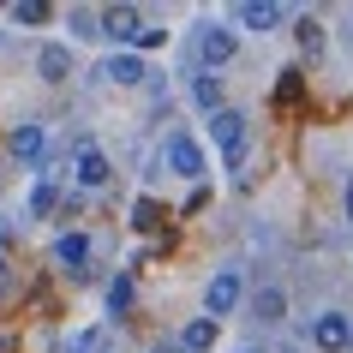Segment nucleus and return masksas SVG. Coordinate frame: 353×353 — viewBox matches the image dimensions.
Wrapping results in <instances>:
<instances>
[{
    "label": "nucleus",
    "instance_id": "nucleus-23",
    "mask_svg": "<svg viewBox=\"0 0 353 353\" xmlns=\"http://www.w3.org/2000/svg\"><path fill=\"white\" fill-rule=\"evenodd\" d=\"M347 222H353V180H347Z\"/></svg>",
    "mask_w": 353,
    "mask_h": 353
},
{
    "label": "nucleus",
    "instance_id": "nucleus-1",
    "mask_svg": "<svg viewBox=\"0 0 353 353\" xmlns=\"http://www.w3.org/2000/svg\"><path fill=\"white\" fill-rule=\"evenodd\" d=\"M245 138H252V126H245V114L240 108H222V114H210V144L222 150V162L240 174L245 168Z\"/></svg>",
    "mask_w": 353,
    "mask_h": 353
},
{
    "label": "nucleus",
    "instance_id": "nucleus-5",
    "mask_svg": "<svg viewBox=\"0 0 353 353\" xmlns=\"http://www.w3.org/2000/svg\"><path fill=\"white\" fill-rule=\"evenodd\" d=\"M305 335H312V347H317V353H347V347H353V323H347V312H317Z\"/></svg>",
    "mask_w": 353,
    "mask_h": 353
},
{
    "label": "nucleus",
    "instance_id": "nucleus-12",
    "mask_svg": "<svg viewBox=\"0 0 353 353\" xmlns=\"http://www.w3.org/2000/svg\"><path fill=\"white\" fill-rule=\"evenodd\" d=\"M66 72H72V54H66L60 42H48V48L37 54V78L42 84H66Z\"/></svg>",
    "mask_w": 353,
    "mask_h": 353
},
{
    "label": "nucleus",
    "instance_id": "nucleus-3",
    "mask_svg": "<svg viewBox=\"0 0 353 353\" xmlns=\"http://www.w3.org/2000/svg\"><path fill=\"white\" fill-rule=\"evenodd\" d=\"M192 48H198V72H216V78H222V66L240 54V37H234L228 24H204Z\"/></svg>",
    "mask_w": 353,
    "mask_h": 353
},
{
    "label": "nucleus",
    "instance_id": "nucleus-10",
    "mask_svg": "<svg viewBox=\"0 0 353 353\" xmlns=\"http://www.w3.org/2000/svg\"><path fill=\"white\" fill-rule=\"evenodd\" d=\"M96 24H102V37H108V42H138L144 12H138V6H108V12H96Z\"/></svg>",
    "mask_w": 353,
    "mask_h": 353
},
{
    "label": "nucleus",
    "instance_id": "nucleus-7",
    "mask_svg": "<svg viewBox=\"0 0 353 353\" xmlns=\"http://www.w3.org/2000/svg\"><path fill=\"white\" fill-rule=\"evenodd\" d=\"M54 263H60V276H90V234H84V228H66V234H60L54 240Z\"/></svg>",
    "mask_w": 353,
    "mask_h": 353
},
{
    "label": "nucleus",
    "instance_id": "nucleus-17",
    "mask_svg": "<svg viewBox=\"0 0 353 353\" xmlns=\"http://www.w3.org/2000/svg\"><path fill=\"white\" fill-rule=\"evenodd\" d=\"M252 312H258L263 323H281V317H288V294H281V288H263V294L252 299Z\"/></svg>",
    "mask_w": 353,
    "mask_h": 353
},
{
    "label": "nucleus",
    "instance_id": "nucleus-14",
    "mask_svg": "<svg viewBox=\"0 0 353 353\" xmlns=\"http://www.w3.org/2000/svg\"><path fill=\"white\" fill-rule=\"evenodd\" d=\"M60 210V192H54V180H42L37 174V186H30V198H24V216L37 222V216H54Z\"/></svg>",
    "mask_w": 353,
    "mask_h": 353
},
{
    "label": "nucleus",
    "instance_id": "nucleus-4",
    "mask_svg": "<svg viewBox=\"0 0 353 353\" xmlns=\"http://www.w3.org/2000/svg\"><path fill=\"white\" fill-rule=\"evenodd\" d=\"M6 150H12V162L24 168V174H42V156H48V132L30 120V126H12L6 132Z\"/></svg>",
    "mask_w": 353,
    "mask_h": 353
},
{
    "label": "nucleus",
    "instance_id": "nucleus-13",
    "mask_svg": "<svg viewBox=\"0 0 353 353\" xmlns=\"http://www.w3.org/2000/svg\"><path fill=\"white\" fill-rule=\"evenodd\" d=\"M192 102H198L204 114H222L228 108V102H222V78H216V72H198V78H192Z\"/></svg>",
    "mask_w": 353,
    "mask_h": 353
},
{
    "label": "nucleus",
    "instance_id": "nucleus-6",
    "mask_svg": "<svg viewBox=\"0 0 353 353\" xmlns=\"http://www.w3.org/2000/svg\"><path fill=\"white\" fill-rule=\"evenodd\" d=\"M162 162L174 168L180 180H198V174H204V150H198V138H192V132H168Z\"/></svg>",
    "mask_w": 353,
    "mask_h": 353
},
{
    "label": "nucleus",
    "instance_id": "nucleus-25",
    "mask_svg": "<svg viewBox=\"0 0 353 353\" xmlns=\"http://www.w3.org/2000/svg\"><path fill=\"white\" fill-rule=\"evenodd\" d=\"M156 353H174V347H156Z\"/></svg>",
    "mask_w": 353,
    "mask_h": 353
},
{
    "label": "nucleus",
    "instance_id": "nucleus-21",
    "mask_svg": "<svg viewBox=\"0 0 353 353\" xmlns=\"http://www.w3.org/2000/svg\"><path fill=\"white\" fill-rule=\"evenodd\" d=\"M72 37H84V42H90V37H102V24H96V12H72Z\"/></svg>",
    "mask_w": 353,
    "mask_h": 353
},
{
    "label": "nucleus",
    "instance_id": "nucleus-8",
    "mask_svg": "<svg viewBox=\"0 0 353 353\" xmlns=\"http://www.w3.org/2000/svg\"><path fill=\"white\" fill-rule=\"evenodd\" d=\"M72 180H78L84 192H96V186H108V180H114V162H108L96 144H78V150H72Z\"/></svg>",
    "mask_w": 353,
    "mask_h": 353
},
{
    "label": "nucleus",
    "instance_id": "nucleus-18",
    "mask_svg": "<svg viewBox=\"0 0 353 353\" xmlns=\"http://www.w3.org/2000/svg\"><path fill=\"white\" fill-rule=\"evenodd\" d=\"M132 299H138V288H132V276H114L108 281V317H126Z\"/></svg>",
    "mask_w": 353,
    "mask_h": 353
},
{
    "label": "nucleus",
    "instance_id": "nucleus-11",
    "mask_svg": "<svg viewBox=\"0 0 353 353\" xmlns=\"http://www.w3.org/2000/svg\"><path fill=\"white\" fill-rule=\"evenodd\" d=\"M234 19H240L245 30H281V24H288V6H281V0H245Z\"/></svg>",
    "mask_w": 353,
    "mask_h": 353
},
{
    "label": "nucleus",
    "instance_id": "nucleus-9",
    "mask_svg": "<svg viewBox=\"0 0 353 353\" xmlns=\"http://www.w3.org/2000/svg\"><path fill=\"white\" fill-rule=\"evenodd\" d=\"M102 78H108V84H150V60L138 54V48H120V54H108L102 60Z\"/></svg>",
    "mask_w": 353,
    "mask_h": 353
},
{
    "label": "nucleus",
    "instance_id": "nucleus-16",
    "mask_svg": "<svg viewBox=\"0 0 353 353\" xmlns=\"http://www.w3.org/2000/svg\"><path fill=\"white\" fill-rule=\"evenodd\" d=\"M6 19L24 24V30H37V24L54 19V6H48V0H12V6H6Z\"/></svg>",
    "mask_w": 353,
    "mask_h": 353
},
{
    "label": "nucleus",
    "instance_id": "nucleus-22",
    "mask_svg": "<svg viewBox=\"0 0 353 353\" xmlns=\"http://www.w3.org/2000/svg\"><path fill=\"white\" fill-rule=\"evenodd\" d=\"M132 228H156V204H150V198H144V204H132Z\"/></svg>",
    "mask_w": 353,
    "mask_h": 353
},
{
    "label": "nucleus",
    "instance_id": "nucleus-19",
    "mask_svg": "<svg viewBox=\"0 0 353 353\" xmlns=\"http://www.w3.org/2000/svg\"><path fill=\"white\" fill-rule=\"evenodd\" d=\"M96 347H102V330H96V323H90V330L66 335V347H60V353H96Z\"/></svg>",
    "mask_w": 353,
    "mask_h": 353
},
{
    "label": "nucleus",
    "instance_id": "nucleus-20",
    "mask_svg": "<svg viewBox=\"0 0 353 353\" xmlns=\"http://www.w3.org/2000/svg\"><path fill=\"white\" fill-rule=\"evenodd\" d=\"M299 48L305 54H323V24L317 19H299Z\"/></svg>",
    "mask_w": 353,
    "mask_h": 353
},
{
    "label": "nucleus",
    "instance_id": "nucleus-15",
    "mask_svg": "<svg viewBox=\"0 0 353 353\" xmlns=\"http://www.w3.org/2000/svg\"><path fill=\"white\" fill-rule=\"evenodd\" d=\"M216 347V323L210 317H192L186 330H180V353H210Z\"/></svg>",
    "mask_w": 353,
    "mask_h": 353
},
{
    "label": "nucleus",
    "instance_id": "nucleus-24",
    "mask_svg": "<svg viewBox=\"0 0 353 353\" xmlns=\"http://www.w3.org/2000/svg\"><path fill=\"white\" fill-rule=\"evenodd\" d=\"M0 294H6V258H0Z\"/></svg>",
    "mask_w": 353,
    "mask_h": 353
},
{
    "label": "nucleus",
    "instance_id": "nucleus-2",
    "mask_svg": "<svg viewBox=\"0 0 353 353\" xmlns=\"http://www.w3.org/2000/svg\"><path fill=\"white\" fill-rule=\"evenodd\" d=\"M240 299H245V276L228 263V270H216L210 288H204V317H210V323H222L228 312H240Z\"/></svg>",
    "mask_w": 353,
    "mask_h": 353
}]
</instances>
